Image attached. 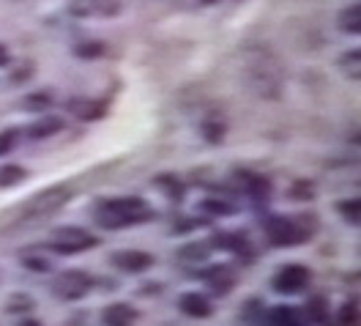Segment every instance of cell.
<instances>
[{
	"instance_id": "cell-1",
	"label": "cell",
	"mask_w": 361,
	"mask_h": 326,
	"mask_svg": "<svg viewBox=\"0 0 361 326\" xmlns=\"http://www.w3.org/2000/svg\"><path fill=\"white\" fill-rule=\"evenodd\" d=\"M90 217L102 231H126L157 219V209L140 195H121L96 200Z\"/></svg>"
},
{
	"instance_id": "cell-2",
	"label": "cell",
	"mask_w": 361,
	"mask_h": 326,
	"mask_svg": "<svg viewBox=\"0 0 361 326\" xmlns=\"http://www.w3.org/2000/svg\"><path fill=\"white\" fill-rule=\"evenodd\" d=\"M263 231L271 247H298L315 239L320 222L315 214H269L263 219Z\"/></svg>"
},
{
	"instance_id": "cell-3",
	"label": "cell",
	"mask_w": 361,
	"mask_h": 326,
	"mask_svg": "<svg viewBox=\"0 0 361 326\" xmlns=\"http://www.w3.org/2000/svg\"><path fill=\"white\" fill-rule=\"evenodd\" d=\"M71 200V189L63 184H55V186H47L42 192L30 195L20 206V214H17V228H33V225H42L44 219L55 217L58 211L66 206Z\"/></svg>"
},
{
	"instance_id": "cell-4",
	"label": "cell",
	"mask_w": 361,
	"mask_h": 326,
	"mask_svg": "<svg viewBox=\"0 0 361 326\" xmlns=\"http://www.w3.org/2000/svg\"><path fill=\"white\" fill-rule=\"evenodd\" d=\"M93 247H99V236H93V233L80 228V225H61L47 239V250L63 258L88 253Z\"/></svg>"
},
{
	"instance_id": "cell-5",
	"label": "cell",
	"mask_w": 361,
	"mask_h": 326,
	"mask_svg": "<svg viewBox=\"0 0 361 326\" xmlns=\"http://www.w3.org/2000/svg\"><path fill=\"white\" fill-rule=\"evenodd\" d=\"M93 288V277L82 269H66L61 274H55L49 282V291L61 299V302H80L85 299Z\"/></svg>"
},
{
	"instance_id": "cell-6",
	"label": "cell",
	"mask_w": 361,
	"mask_h": 326,
	"mask_svg": "<svg viewBox=\"0 0 361 326\" xmlns=\"http://www.w3.org/2000/svg\"><path fill=\"white\" fill-rule=\"evenodd\" d=\"M312 282V269L304 266V263H285L274 272L271 277V288L279 294V296H295V294H304Z\"/></svg>"
},
{
	"instance_id": "cell-7",
	"label": "cell",
	"mask_w": 361,
	"mask_h": 326,
	"mask_svg": "<svg viewBox=\"0 0 361 326\" xmlns=\"http://www.w3.org/2000/svg\"><path fill=\"white\" fill-rule=\"evenodd\" d=\"M233 184H235L238 192H244L249 200H269L271 192H274V184H271L269 176L247 170V167H235L233 170Z\"/></svg>"
},
{
	"instance_id": "cell-8",
	"label": "cell",
	"mask_w": 361,
	"mask_h": 326,
	"mask_svg": "<svg viewBox=\"0 0 361 326\" xmlns=\"http://www.w3.org/2000/svg\"><path fill=\"white\" fill-rule=\"evenodd\" d=\"M121 0H66V11L77 20H90V17H102L110 20L121 14Z\"/></svg>"
},
{
	"instance_id": "cell-9",
	"label": "cell",
	"mask_w": 361,
	"mask_h": 326,
	"mask_svg": "<svg viewBox=\"0 0 361 326\" xmlns=\"http://www.w3.org/2000/svg\"><path fill=\"white\" fill-rule=\"evenodd\" d=\"M110 263H113L115 269L126 272V274H142V272L154 269L157 258L151 255V253H145V250H115L113 255H110Z\"/></svg>"
},
{
	"instance_id": "cell-10",
	"label": "cell",
	"mask_w": 361,
	"mask_h": 326,
	"mask_svg": "<svg viewBox=\"0 0 361 326\" xmlns=\"http://www.w3.org/2000/svg\"><path fill=\"white\" fill-rule=\"evenodd\" d=\"M200 279L208 285V291L216 294V296H227V294L235 288V282H238L235 272H233L230 266H225V263H214V266L203 269V272H200Z\"/></svg>"
},
{
	"instance_id": "cell-11",
	"label": "cell",
	"mask_w": 361,
	"mask_h": 326,
	"mask_svg": "<svg viewBox=\"0 0 361 326\" xmlns=\"http://www.w3.org/2000/svg\"><path fill=\"white\" fill-rule=\"evenodd\" d=\"M208 244L214 253H230V255H247L252 250L249 236L238 231H216L208 239Z\"/></svg>"
},
{
	"instance_id": "cell-12",
	"label": "cell",
	"mask_w": 361,
	"mask_h": 326,
	"mask_svg": "<svg viewBox=\"0 0 361 326\" xmlns=\"http://www.w3.org/2000/svg\"><path fill=\"white\" fill-rule=\"evenodd\" d=\"M66 129V121L61 116H55V113H42V118H36L33 123H27L23 129V135L27 140H49L55 138L58 132H63Z\"/></svg>"
},
{
	"instance_id": "cell-13",
	"label": "cell",
	"mask_w": 361,
	"mask_h": 326,
	"mask_svg": "<svg viewBox=\"0 0 361 326\" xmlns=\"http://www.w3.org/2000/svg\"><path fill=\"white\" fill-rule=\"evenodd\" d=\"M178 310L183 315H189V318L203 321V318L214 315V302L205 294H200V291H186V294L178 296Z\"/></svg>"
},
{
	"instance_id": "cell-14",
	"label": "cell",
	"mask_w": 361,
	"mask_h": 326,
	"mask_svg": "<svg viewBox=\"0 0 361 326\" xmlns=\"http://www.w3.org/2000/svg\"><path fill=\"white\" fill-rule=\"evenodd\" d=\"M140 321V310L129 302H110L102 310V326H135Z\"/></svg>"
},
{
	"instance_id": "cell-15",
	"label": "cell",
	"mask_w": 361,
	"mask_h": 326,
	"mask_svg": "<svg viewBox=\"0 0 361 326\" xmlns=\"http://www.w3.org/2000/svg\"><path fill=\"white\" fill-rule=\"evenodd\" d=\"M66 110L80 121H99L107 116V102L102 99H68Z\"/></svg>"
},
{
	"instance_id": "cell-16",
	"label": "cell",
	"mask_w": 361,
	"mask_h": 326,
	"mask_svg": "<svg viewBox=\"0 0 361 326\" xmlns=\"http://www.w3.org/2000/svg\"><path fill=\"white\" fill-rule=\"evenodd\" d=\"M269 326H310V321L295 304H274L269 307Z\"/></svg>"
},
{
	"instance_id": "cell-17",
	"label": "cell",
	"mask_w": 361,
	"mask_h": 326,
	"mask_svg": "<svg viewBox=\"0 0 361 326\" xmlns=\"http://www.w3.org/2000/svg\"><path fill=\"white\" fill-rule=\"evenodd\" d=\"M331 304H329V296H323V294H315V296H310L307 304L301 307V313H304V318L310 321V326H329L331 321V310H329Z\"/></svg>"
},
{
	"instance_id": "cell-18",
	"label": "cell",
	"mask_w": 361,
	"mask_h": 326,
	"mask_svg": "<svg viewBox=\"0 0 361 326\" xmlns=\"http://www.w3.org/2000/svg\"><path fill=\"white\" fill-rule=\"evenodd\" d=\"M151 184L157 186L159 192H161V198H167L170 203H180L186 198V184L180 181L176 173H159V176H154Z\"/></svg>"
},
{
	"instance_id": "cell-19",
	"label": "cell",
	"mask_w": 361,
	"mask_h": 326,
	"mask_svg": "<svg viewBox=\"0 0 361 326\" xmlns=\"http://www.w3.org/2000/svg\"><path fill=\"white\" fill-rule=\"evenodd\" d=\"M197 211L205 214V217H211V219H225V217L238 214V206L230 198H203L197 203Z\"/></svg>"
},
{
	"instance_id": "cell-20",
	"label": "cell",
	"mask_w": 361,
	"mask_h": 326,
	"mask_svg": "<svg viewBox=\"0 0 361 326\" xmlns=\"http://www.w3.org/2000/svg\"><path fill=\"white\" fill-rule=\"evenodd\" d=\"M211 255H214V250H211L208 241H186V244L178 250V260L180 263H186V266H192V263L203 266V263H208V258Z\"/></svg>"
},
{
	"instance_id": "cell-21",
	"label": "cell",
	"mask_w": 361,
	"mask_h": 326,
	"mask_svg": "<svg viewBox=\"0 0 361 326\" xmlns=\"http://www.w3.org/2000/svg\"><path fill=\"white\" fill-rule=\"evenodd\" d=\"M238 324L241 326H269V307L260 299H249L241 313H238Z\"/></svg>"
},
{
	"instance_id": "cell-22",
	"label": "cell",
	"mask_w": 361,
	"mask_h": 326,
	"mask_svg": "<svg viewBox=\"0 0 361 326\" xmlns=\"http://www.w3.org/2000/svg\"><path fill=\"white\" fill-rule=\"evenodd\" d=\"M337 28L348 36H359L361 33V6L359 3H350L339 11L337 17Z\"/></svg>"
},
{
	"instance_id": "cell-23",
	"label": "cell",
	"mask_w": 361,
	"mask_h": 326,
	"mask_svg": "<svg viewBox=\"0 0 361 326\" xmlns=\"http://www.w3.org/2000/svg\"><path fill=\"white\" fill-rule=\"evenodd\" d=\"M339 71H342L348 80H359V77H361V52H359V47L345 49V52L339 55Z\"/></svg>"
},
{
	"instance_id": "cell-24",
	"label": "cell",
	"mask_w": 361,
	"mask_h": 326,
	"mask_svg": "<svg viewBox=\"0 0 361 326\" xmlns=\"http://www.w3.org/2000/svg\"><path fill=\"white\" fill-rule=\"evenodd\" d=\"M52 102H55V96L49 91H33L27 93V96H23L20 107H25L27 113H47L52 107Z\"/></svg>"
},
{
	"instance_id": "cell-25",
	"label": "cell",
	"mask_w": 361,
	"mask_h": 326,
	"mask_svg": "<svg viewBox=\"0 0 361 326\" xmlns=\"http://www.w3.org/2000/svg\"><path fill=\"white\" fill-rule=\"evenodd\" d=\"M27 179V170L23 164H0V189L20 186Z\"/></svg>"
},
{
	"instance_id": "cell-26",
	"label": "cell",
	"mask_w": 361,
	"mask_h": 326,
	"mask_svg": "<svg viewBox=\"0 0 361 326\" xmlns=\"http://www.w3.org/2000/svg\"><path fill=\"white\" fill-rule=\"evenodd\" d=\"M337 214L348 222V225H359L361 222V200L359 198H345V200H339L337 203Z\"/></svg>"
},
{
	"instance_id": "cell-27",
	"label": "cell",
	"mask_w": 361,
	"mask_h": 326,
	"mask_svg": "<svg viewBox=\"0 0 361 326\" xmlns=\"http://www.w3.org/2000/svg\"><path fill=\"white\" fill-rule=\"evenodd\" d=\"M33 307H36V299H33L30 294H23V291H17V294H11V296L6 299V313H11V315L30 313Z\"/></svg>"
},
{
	"instance_id": "cell-28",
	"label": "cell",
	"mask_w": 361,
	"mask_h": 326,
	"mask_svg": "<svg viewBox=\"0 0 361 326\" xmlns=\"http://www.w3.org/2000/svg\"><path fill=\"white\" fill-rule=\"evenodd\" d=\"M107 52V44L99 42V39H88V42H80L74 44V55L82 58V61H93V58H102Z\"/></svg>"
},
{
	"instance_id": "cell-29",
	"label": "cell",
	"mask_w": 361,
	"mask_h": 326,
	"mask_svg": "<svg viewBox=\"0 0 361 326\" xmlns=\"http://www.w3.org/2000/svg\"><path fill=\"white\" fill-rule=\"evenodd\" d=\"M337 326H359V302L356 299H348L337 310V318H334Z\"/></svg>"
},
{
	"instance_id": "cell-30",
	"label": "cell",
	"mask_w": 361,
	"mask_h": 326,
	"mask_svg": "<svg viewBox=\"0 0 361 326\" xmlns=\"http://www.w3.org/2000/svg\"><path fill=\"white\" fill-rule=\"evenodd\" d=\"M20 263H23L27 272H36V274H47V272L52 269V263H49L47 255H30V253H25V255L20 258Z\"/></svg>"
},
{
	"instance_id": "cell-31",
	"label": "cell",
	"mask_w": 361,
	"mask_h": 326,
	"mask_svg": "<svg viewBox=\"0 0 361 326\" xmlns=\"http://www.w3.org/2000/svg\"><path fill=\"white\" fill-rule=\"evenodd\" d=\"M203 138L211 143V145H216V143H222L225 140V123H219V121H203Z\"/></svg>"
},
{
	"instance_id": "cell-32",
	"label": "cell",
	"mask_w": 361,
	"mask_h": 326,
	"mask_svg": "<svg viewBox=\"0 0 361 326\" xmlns=\"http://www.w3.org/2000/svg\"><path fill=\"white\" fill-rule=\"evenodd\" d=\"M20 135H23V129H3L0 132V157L14 151V145L20 143Z\"/></svg>"
},
{
	"instance_id": "cell-33",
	"label": "cell",
	"mask_w": 361,
	"mask_h": 326,
	"mask_svg": "<svg viewBox=\"0 0 361 326\" xmlns=\"http://www.w3.org/2000/svg\"><path fill=\"white\" fill-rule=\"evenodd\" d=\"M290 198L293 200H312L315 198V184L312 181H295L290 186Z\"/></svg>"
},
{
	"instance_id": "cell-34",
	"label": "cell",
	"mask_w": 361,
	"mask_h": 326,
	"mask_svg": "<svg viewBox=\"0 0 361 326\" xmlns=\"http://www.w3.org/2000/svg\"><path fill=\"white\" fill-rule=\"evenodd\" d=\"M8 64H11V49L0 42V69H8Z\"/></svg>"
},
{
	"instance_id": "cell-35",
	"label": "cell",
	"mask_w": 361,
	"mask_h": 326,
	"mask_svg": "<svg viewBox=\"0 0 361 326\" xmlns=\"http://www.w3.org/2000/svg\"><path fill=\"white\" fill-rule=\"evenodd\" d=\"M17 326H44V324H42V321H36V318H23Z\"/></svg>"
},
{
	"instance_id": "cell-36",
	"label": "cell",
	"mask_w": 361,
	"mask_h": 326,
	"mask_svg": "<svg viewBox=\"0 0 361 326\" xmlns=\"http://www.w3.org/2000/svg\"><path fill=\"white\" fill-rule=\"evenodd\" d=\"M203 6H214V3H219V0H200Z\"/></svg>"
}]
</instances>
